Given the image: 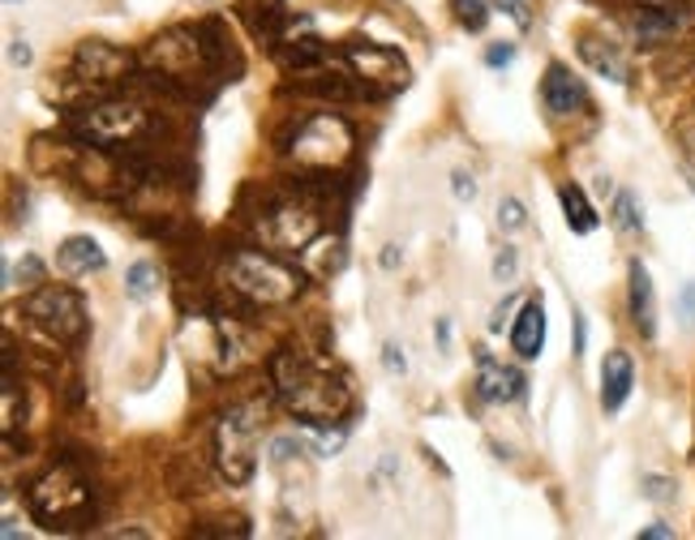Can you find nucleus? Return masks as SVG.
Here are the masks:
<instances>
[{"label":"nucleus","instance_id":"obj_25","mask_svg":"<svg viewBox=\"0 0 695 540\" xmlns=\"http://www.w3.org/2000/svg\"><path fill=\"white\" fill-rule=\"evenodd\" d=\"M383 365H386V374H404V369H408L404 352H399L395 344H386V347H383Z\"/></svg>","mask_w":695,"mask_h":540},{"label":"nucleus","instance_id":"obj_32","mask_svg":"<svg viewBox=\"0 0 695 540\" xmlns=\"http://www.w3.org/2000/svg\"><path fill=\"white\" fill-rule=\"evenodd\" d=\"M692 193H695V181H692Z\"/></svg>","mask_w":695,"mask_h":540},{"label":"nucleus","instance_id":"obj_23","mask_svg":"<svg viewBox=\"0 0 695 540\" xmlns=\"http://www.w3.org/2000/svg\"><path fill=\"white\" fill-rule=\"evenodd\" d=\"M515 270H520V253L511 245H502L499 258H494V279L499 283H515Z\"/></svg>","mask_w":695,"mask_h":540},{"label":"nucleus","instance_id":"obj_16","mask_svg":"<svg viewBox=\"0 0 695 540\" xmlns=\"http://www.w3.org/2000/svg\"><path fill=\"white\" fill-rule=\"evenodd\" d=\"M56 267L65 270V274H90V270L108 267V258H104V249H99L90 236H70V240L56 249Z\"/></svg>","mask_w":695,"mask_h":540},{"label":"nucleus","instance_id":"obj_5","mask_svg":"<svg viewBox=\"0 0 695 540\" xmlns=\"http://www.w3.org/2000/svg\"><path fill=\"white\" fill-rule=\"evenodd\" d=\"M279 151L292 154L301 168L331 172V168L348 163V154H352V129H348L344 116H331V112L306 116V120L284 138Z\"/></svg>","mask_w":695,"mask_h":540},{"label":"nucleus","instance_id":"obj_28","mask_svg":"<svg viewBox=\"0 0 695 540\" xmlns=\"http://www.w3.org/2000/svg\"><path fill=\"white\" fill-rule=\"evenodd\" d=\"M678 309H683V317H687V326H695V283H687V288L678 292Z\"/></svg>","mask_w":695,"mask_h":540},{"label":"nucleus","instance_id":"obj_14","mask_svg":"<svg viewBox=\"0 0 695 540\" xmlns=\"http://www.w3.org/2000/svg\"><path fill=\"white\" fill-rule=\"evenodd\" d=\"M631 386H635V365H631L627 352L614 347V352L606 356V365H601V408H606V412H618V408L627 403Z\"/></svg>","mask_w":695,"mask_h":540},{"label":"nucleus","instance_id":"obj_15","mask_svg":"<svg viewBox=\"0 0 695 540\" xmlns=\"http://www.w3.org/2000/svg\"><path fill=\"white\" fill-rule=\"evenodd\" d=\"M631 322H635V331L644 335V339H653L656 335V301H653V279H649V270L644 262H631Z\"/></svg>","mask_w":695,"mask_h":540},{"label":"nucleus","instance_id":"obj_18","mask_svg":"<svg viewBox=\"0 0 695 540\" xmlns=\"http://www.w3.org/2000/svg\"><path fill=\"white\" fill-rule=\"evenodd\" d=\"M558 202H563V215H567V228L579 231V236H588V231L597 228V210L588 206V197L579 185H563L558 190Z\"/></svg>","mask_w":695,"mask_h":540},{"label":"nucleus","instance_id":"obj_20","mask_svg":"<svg viewBox=\"0 0 695 540\" xmlns=\"http://www.w3.org/2000/svg\"><path fill=\"white\" fill-rule=\"evenodd\" d=\"M125 283H129V296H133V301H147L154 292V267L151 262H133L129 274H125Z\"/></svg>","mask_w":695,"mask_h":540},{"label":"nucleus","instance_id":"obj_8","mask_svg":"<svg viewBox=\"0 0 695 540\" xmlns=\"http://www.w3.org/2000/svg\"><path fill=\"white\" fill-rule=\"evenodd\" d=\"M344 61L356 69V77H361V90H365V95H386V90H395V86H404V82H408V65H404V56H399V52H391V47H383V43H348Z\"/></svg>","mask_w":695,"mask_h":540},{"label":"nucleus","instance_id":"obj_6","mask_svg":"<svg viewBox=\"0 0 695 540\" xmlns=\"http://www.w3.org/2000/svg\"><path fill=\"white\" fill-rule=\"evenodd\" d=\"M74 129L95 151H108V147H120V142H138L151 129V112L133 99H99V104H90L74 116Z\"/></svg>","mask_w":695,"mask_h":540},{"label":"nucleus","instance_id":"obj_4","mask_svg":"<svg viewBox=\"0 0 695 540\" xmlns=\"http://www.w3.org/2000/svg\"><path fill=\"white\" fill-rule=\"evenodd\" d=\"M263 417L267 403H236L220 417L215 429V455H220V472L228 476L232 485H245L258 467V438H263Z\"/></svg>","mask_w":695,"mask_h":540},{"label":"nucleus","instance_id":"obj_2","mask_svg":"<svg viewBox=\"0 0 695 540\" xmlns=\"http://www.w3.org/2000/svg\"><path fill=\"white\" fill-rule=\"evenodd\" d=\"M224 283L236 296H245L249 305H288L301 296V270L275 262L270 253L258 249H236L224 262Z\"/></svg>","mask_w":695,"mask_h":540},{"label":"nucleus","instance_id":"obj_19","mask_svg":"<svg viewBox=\"0 0 695 540\" xmlns=\"http://www.w3.org/2000/svg\"><path fill=\"white\" fill-rule=\"evenodd\" d=\"M451 9H456L463 31H481L490 22V0H451Z\"/></svg>","mask_w":695,"mask_h":540},{"label":"nucleus","instance_id":"obj_12","mask_svg":"<svg viewBox=\"0 0 695 540\" xmlns=\"http://www.w3.org/2000/svg\"><path fill=\"white\" fill-rule=\"evenodd\" d=\"M477 395L485 403H511L524 395V378L515 369L499 365L490 352H477Z\"/></svg>","mask_w":695,"mask_h":540},{"label":"nucleus","instance_id":"obj_33","mask_svg":"<svg viewBox=\"0 0 695 540\" xmlns=\"http://www.w3.org/2000/svg\"><path fill=\"white\" fill-rule=\"evenodd\" d=\"M9 4H13V0H9Z\"/></svg>","mask_w":695,"mask_h":540},{"label":"nucleus","instance_id":"obj_24","mask_svg":"<svg viewBox=\"0 0 695 540\" xmlns=\"http://www.w3.org/2000/svg\"><path fill=\"white\" fill-rule=\"evenodd\" d=\"M511 61H515V47H511V43H494V47L485 52V65H490V69H506Z\"/></svg>","mask_w":695,"mask_h":540},{"label":"nucleus","instance_id":"obj_22","mask_svg":"<svg viewBox=\"0 0 695 540\" xmlns=\"http://www.w3.org/2000/svg\"><path fill=\"white\" fill-rule=\"evenodd\" d=\"M528 224V215H524V202L520 197H502L499 202V228L502 231H520Z\"/></svg>","mask_w":695,"mask_h":540},{"label":"nucleus","instance_id":"obj_26","mask_svg":"<svg viewBox=\"0 0 695 540\" xmlns=\"http://www.w3.org/2000/svg\"><path fill=\"white\" fill-rule=\"evenodd\" d=\"M451 181H456V185H451V190H456V197H460V202H472V197H477V181H472V176H468V172H456V176H451Z\"/></svg>","mask_w":695,"mask_h":540},{"label":"nucleus","instance_id":"obj_27","mask_svg":"<svg viewBox=\"0 0 695 540\" xmlns=\"http://www.w3.org/2000/svg\"><path fill=\"white\" fill-rule=\"evenodd\" d=\"M644 494H649L653 501H670V498H674V494H670V480H661V476H649V480H644Z\"/></svg>","mask_w":695,"mask_h":540},{"label":"nucleus","instance_id":"obj_10","mask_svg":"<svg viewBox=\"0 0 695 540\" xmlns=\"http://www.w3.org/2000/svg\"><path fill=\"white\" fill-rule=\"evenodd\" d=\"M541 99H545V108L554 116H576L584 104H588V90H584V82H579L567 65H549L545 69V82H541Z\"/></svg>","mask_w":695,"mask_h":540},{"label":"nucleus","instance_id":"obj_21","mask_svg":"<svg viewBox=\"0 0 695 540\" xmlns=\"http://www.w3.org/2000/svg\"><path fill=\"white\" fill-rule=\"evenodd\" d=\"M614 215L622 231H644V215H640V206H635V193H618Z\"/></svg>","mask_w":695,"mask_h":540},{"label":"nucleus","instance_id":"obj_30","mask_svg":"<svg viewBox=\"0 0 695 540\" xmlns=\"http://www.w3.org/2000/svg\"><path fill=\"white\" fill-rule=\"evenodd\" d=\"M9 61H13V65H31V47H26L22 39H13V47H9Z\"/></svg>","mask_w":695,"mask_h":540},{"label":"nucleus","instance_id":"obj_29","mask_svg":"<svg viewBox=\"0 0 695 540\" xmlns=\"http://www.w3.org/2000/svg\"><path fill=\"white\" fill-rule=\"evenodd\" d=\"M18 279H26V283H39V279H43V262H39V258H22V267H18Z\"/></svg>","mask_w":695,"mask_h":540},{"label":"nucleus","instance_id":"obj_17","mask_svg":"<svg viewBox=\"0 0 695 540\" xmlns=\"http://www.w3.org/2000/svg\"><path fill=\"white\" fill-rule=\"evenodd\" d=\"M579 56H584V65H588V69H597L601 77H610V82H627V65H622V56H618L610 43L584 39V43H579Z\"/></svg>","mask_w":695,"mask_h":540},{"label":"nucleus","instance_id":"obj_9","mask_svg":"<svg viewBox=\"0 0 695 540\" xmlns=\"http://www.w3.org/2000/svg\"><path fill=\"white\" fill-rule=\"evenodd\" d=\"M133 69V56L120 52L104 39H86L74 56V77H82L86 86H108V82H120V77Z\"/></svg>","mask_w":695,"mask_h":540},{"label":"nucleus","instance_id":"obj_31","mask_svg":"<svg viewBox=\"0 0 695 540\" xmlns=\"http://www.w3.org/2000/svg\"><path fill=\"white\" fill-rule=\"evenodd\" d=\"M640 537H644V540H670V537H674V528H665V523H653V528H644Z\"/></svg>","mask_w":695,"mask_h":540},{"label":"nucleus","instance_id":"obj_1","mask_svg":"<svg viewBox=\"0 0 695 540\" xmlns=\"http://www.w3.org/2000/svg\"><path fill=\"white\" fill-rule=\"evenodd\" d=\"M270 382H275L279 403H284L297 421L313 424V429L335 424L348 412V403H352L344 378L331 374L327 365L309 360L306 352H297V347L275 352V360H270Z\"/></svg>","mask_w":695,"mask_h":540},{"label":"nucleus","instance_id":"obj_13","mask_svg":"<svg viewBox=\"0 0 695 540\" xmlns=\"http://www.w3.org/2000/svg\"><path fill=\"white\" fill-rule=\"evenodd\" d=\"M511 347L520 360H537L541 347H545V301L541 296H528L515 326H511Z\"/></svg>","mask_w":695,"mask_h":540},{"label":"nucleus","instance_id":"obj_11","mask_svg":"<svg viewBox=\"0 0 695 540\" xmlns=\"http://www.w3.org/2000/svg\"><path fill=\"white\" fill-rule=\"evenodd\" d=\"M687 26V9H674V4H661V0H649L635 9L631 18V31L640 43H665L670 35H678Z\"/></svg>","mask_w":695,"mask_h":540},{"label":"nucleus","instance_id":"obj_7","mask_svg":"<svg viewBox=\"0 0 695 540\" xmlns=\"http://www.w3.org/2000/svg\"><path fill=\"white\" fill-rule=\"evenodd\" d=\"M22 313L35 322L43 335H52L56 344H77L86 335V309L82 296L65 283H39L35 292L22 301Z\"/></svg>","mask_w":695,"mask_h":540},{"label":"nucleus","instance_id":"obj_3","mask_svg":"<svg viewBox=\"0 0 695 540\" xmlns=\"http://www.w3.org/2000/svg\"><path fill=\"white\" fill-rule=\"evenodd\" d=\"M31 515L39 519V528L47 532H70L95 519V489L86 480H77L74 472H47L43 480H35L31 489Z\"/></svg>","mask_w":695,"mask_h":540}]
</instances>
